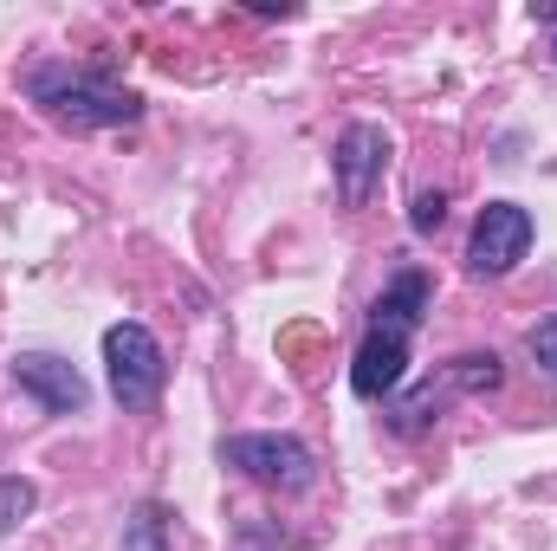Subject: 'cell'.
I'll use <instances>...</instances> for the list:
<instances>
[{
    "label": "cell",
    "instance_id": "1",
    "mask_svg": "<svg viewBox=\"0 0 557 551\" xmlns=\"http://www.w3.org/2000/svg\"><path fill=\"white\" fill-rule=\"evenodd\" d=\"M33 105L65 124V131H104V124H137V98L98 72H72V65H39L33 72Z\"/></svg>",
    "mask_w": 557,
    "mask_h": 551
},
{
    "label": "cell",
    "instance_id": "2",
    "mask_svg": "<svg viewBox=\"0 0 557 551\" xmlns=\"http://www.w3.org/2000/svg\"><path fill=\"white\" fill-rule=\"evenodd\" d=\"M104 370H111V396L124 409H149L162 396V377H169L162 344L143 325H111L104 331Z\"/></svg>",
    "mask_w": 557,
    "mask_h": 551
},
{
    "label": "cell",
    "instance_id": "3",
    "mask_svg": "<svg viewBox=\"0 0 557 551\" xmlns=\"http://www.w3.org/2000/svg\"><path fill=\"white\" fill-rule=\"evenodd\" d=\"M221 461L267 487H311V448L292 434H234V441H221Z\"/></svg>",
    "mask_w": 557,
    "mask_h": 551
},
{
    "label": "cell",
    "instance_id": "4",
    "mask_svg": "<svg viewBox=\"0 0 557 551\" xmlns=\"http://www.w3.org/2000/svg\"><path fill=\"white\" fill-rule=\"evenodd\" d=\"M525 254H532V215H525L519 201H493V208L473 221L467 267H473V273H512Z\"/></svg>",
    "mask_w": 557,
    "mask_h": 551
},
{
    "label": "cell",
    "instance_id": "5",
    "mask_svg": "<svg viewBox=\"0 0 557 551\" xmlns=\"http://www.w3.org/2000/svg\"><path fill=\"white\" fill-rule=\"evenodd\" d=\"M383 162H389V131L383 124H350L337 137V195L350 208H363L370 188L383 182Z\"/></svg>",
    "mask_w": 557,
    "mask_h": 551
},
{
    "label": "cell",
    "instance_id": "6",
    "mask_svg": "<svg viewBox=\"0 0 557 551\" xmlns=\"http://www.w3.org/2000/svg\"><path fill=\"white\" fill-rule=\"evenodd\" d=\"M13 377H20V390H26V396H39L52 415H78V409H85V396H91V390H85V377H78L65 357H52V351H26V357L13 364Z\"/></svg>",
    "mask_w": 557,
    "mask_h": 551
},
{
    "label": "cell",
    "instance_id": "7",
    "mask_svg": "<svg viewBox=\"0 0 557 551\" xmlns=\"http://www.w3.org/2000/svg\"><path fill=\"white\" fill-rule=\"evenodd\" d=\"M403 370H409V338H396V331H370L363 351H357V364H350V390L376 403V396H389V390L403 383Z\"/></svg>",
    "mask_w": 557,
    "mask_h": 551
},
{
    "label": "cell",
    "instance_id": "8",
    "mask_svg": "<svg viewBox=\"0 0 557 551\" xmlns=\"http://www.w3.org/2000/svg\"><path fill=\"white\" fill-rule=\"evenodd\" d=\"M421 311H428V279L421 273H403L383 298H376V331H396V338H409L421 325Z\"/></svg>",
    "mask_w": 557,
    "mask_h": 551
},
{
    "label": "cell",
    "instance_id": "9",
    "mask_svg": "<svg viewBox=\"0 0 557 551\" xmlns=\"http://www.w3.org/2000/svg\"><path fill=\"white\" fill-rule=\"evenodd\" d=\"M124 551H169V513L162 506H137L124 526Z\"/></svg>",
    "mask_w": 557,
    "mask_h": 551
},
{
    "label": "cell",
    "instance_id": "10",
    "mask_svg": "<svg viewBox=\"0 0 557 551\" xmlns=\"http://www.w3.org/2000/svg\"><path fill=\"white\" fill-rule=\"evenodd\" d=\"M33 513V487L26 480H0V532H13Z\"/></svg>",
    "mask_w": 557,
    "mask_h": 551
},
{
    "label": "cell",
    "instance_id": "11",
    "mask_svg": "<svg viewBox=\"0 0 557 551\" xmlns=\"http://www.w3.org/2000/svg\"><path fill=\"white\" fill-rule=\"evenodd\" d=\"M532 357H539V370H545V377H557V318L532 325Z\"/></svg>",
    "mask_w": 557,
    "mask_h": 551
},
{
    "label": "cell",
    "instance_id": "12",
    "mask_svg": "<svg viewBox=\"0 0 557 551\" xmlns=\"http://www.w3.org/2000/svg\"><path fill=\"white\" fill-rule=\"evenodd\" d=\"M441 215H447V201H441V195H416V215H409V221H416V234H434V228H441Z\"/></svg>",
    "mask_w": 557,
    "mask_h": 551
}]
</instances>
